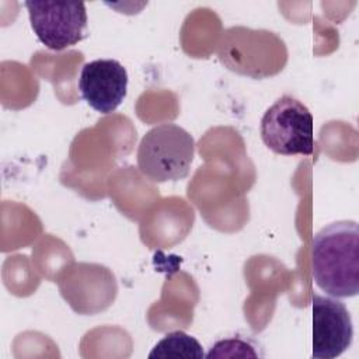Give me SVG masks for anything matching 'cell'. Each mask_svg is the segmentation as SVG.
Masks as SVG:
<instances>
[{
	"label": "cell",
	"mask_w": 359,
	"mask_h": 359,
	"mask_svg": "<svg viewBox=\"0 0 359 359\" xmlns=\"http://www.w3.org/2000/svg\"><path fill=\"white\" fill-rule=\"evenodd\" d=\"M311 272L327 294L342 299L359 292V227L356 222L327 224L313 238Z\"/></svg>",
	"instance_id": "6da1fadb"
},
{
	"label": "cell",
	"mask_w": 359,
	"mask_h": 359,
	"mask_svg": "<svg viewBox=\"0 0 359 359\" xmlns=\"http://www.w3.org/2000/svg\"><path fill=\"white\" fill-rule=\"evenodd\" d=\"M195 154L192 135L177 123L153 126L137 147V167L143 175L156 182L184 180L191 170Z\"/></svg>",
	"instance_id": "7a4b0ae2"
},
{
	"label": "cell",
	"mask_w": 359,
	"mask_h": 359,
	"mask_svg": "<svg viewBox=\"0 0 359 359\" xmlns=\"http://www.w3.org/2000/svg\"><path fill=\"white\" fill-rule=\"evenodd\" d=\"M261 137L268 149L283 156H310L314 151L313 115L292 95H282L261 119Z\"/></svg>",
	"instance_id": "3957f363"
},
{
	"label": "cell",
	"mask_w": 359,
	"mask_h": 359,
	"mask_svg": "<svg viewBox=\"0 0 359 359\" xmlns=\"http://www.w3.org/2000/svg\"><path fill=\"white\" fill-rule=\"evenodd\" d=\"M25 7L36 38L52 50H63L86 36L84 3L25 1Z\"/></svg>",
	"instance_id": "277c9868"
},
{
	"label": "cell",
	"mask_w": 359,
	"mask_h": 359,
	"mask_svg": "<svg viewBox=\"0 0 359 359\" xmlns=\"http://www.w3.org/2000/svg\"><path fill=\"white\" fill-rule=\"evenodd\" d=\"M353 325L345 304L337 297L313 294V356L334 359L352 344Z\"/></svg>",
	"instance_id": "5b68a950"
},
{
	"label": "cell",
	"mask_w": 359,
	"mask_h": 359,
	"mask_svg": "<svg viewBox=\"0 0 359 359\" xmlns=\"http://www.w3.org/2000/svg\"><path fill=\"white\" fill-rule=\"evenodd\" d=\"M79 90L83 100L97 112H114L128 90V72L115 59L87 62L80 72Z\"/></svg>",
	"instance_id": "8992f818"
},
{
	"label": "cell",
	"mask_w": 359,
	"mask_h": 359,
	"mask_svg": "<svg viewBox=\"0 0 359 359\" xmlns=\"http://www.w3.org/2000/svg\"><path fill=\"white\" fill-rule=\"evenodd\" d=\"M205 356L202 345L194 337L184 331H174L165 334L149 353L150 359L156 358H195L202 359Z\"/></svg>",
	"instance_id": "52a82bcc"
},
{
	"label": "cell",
	"mask_w": 359,
	"mask_h": 359,
	"mask_svg": "<svg viewBox=\"0 0 359 359\" xmlns=\"http://www.w3.org/2000/svg\"><path fill=\"white\" fill-rule=\"evenodd\" d=\"M257 358L258 353L255 352L254 346L251 345V342L244 341L241 338H229V339H222L217 341L212 349L209 351V353L206 355V358Z\"/></svg>",
	"instance_id": "ba28073f"
}]
</instances>
